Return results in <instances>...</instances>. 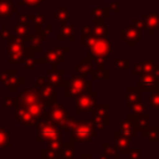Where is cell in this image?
I'll return each instance as SVG.
<instances>
[{"label": "cell", "instance_id": "cell-1", "mask_svg": "<svg viewBox=\"0 0 159 159\" xmlns=\"http://www.w3.org/2000/svg\"><path fill=\"white\" fill-rule=\"evenodd\" d=\"M94 134L96 133L93 130V127L86 123H81L76 128H73V138L80 142H91V138Z\"/></svg>", "mask_w": 159, "mask_h": 159}, {"label": "cell", "instance_id": "cell-2", "mask_svg": "<svg viewBox=\"0 0 159 159\" xmlns=\"http://www.w3.org/2000/svg\"><path fill=\"white\" fill-rule=\"evenodd\" d=\"M96 102V93L84 94L77 101V113L80 112H89L92 111Z\"/></svg>", "mask_w": 159, "mask_h": 159}, {"label": "cell", "instance_id": "cell-3", "mask_svg": "<svg viewBox=\"0 0 159 159\" xmlns=\"http://www.w3.org/2000/svg\"><path fill=\"white\" fill-rule=\"evenodd\" d=\"M138 86L143 89V91H152L158 86V81L153 75H145L143 77H140V80L138 81Z\"/></svg>", "mask_w": 159, "mask_h": 159}, {"label": "cell", "instance_id": "cell-4", "mask_svg": "<svg viewBox=\"0 0 159 159\" xmlns=\"http://www.w3.org/2000/svg\"><path fill=\"white\" fill-rule=\"evenodd\" d=\"M116 143H117V147L119 148V150L122 153H125L128 152L129 149V143H130V138L124 135V134H119L116 133Z\"/></svg>", "mask_w": 159, "mask_h": 159}, {"label": "cell", "instance_id": "cell-5", "mask_svg": "<svg viewBox=\"0 0 159 159\" xmlns=\"http://www.w3.org/2000/svg\"><path fill=\"white\" fill-rule=\"evenodd\" d=\"M86 87V82L78 77H73L72 81H71V93L70 94H75V93H80Z\"/></svg>", "mask_w": 159, "mask_h": 159}, {"label": "cell", "instance_id": "cell-6", "mask_svg": "<svg viewBox=\"0 0 159 159\" xmlns=\"http://www.w3.org/2000/svg\"><path fill=\"white\" fill-rule=\"evenodd\" d=\"M120 128H122V133H123L124 135H127V137H129V138L135 135L134 124L130 123L129 119H128V120H123V122L120 123Z\"/></svg>", "mask_w": 159, "mask_h": 159}, {"label": "cell", "instance_id": "cell-7", "mask_svg": "<svg viewBox=\"0 0 159 159\" xmlns=\"http://www.w3.org/2000/svg\"><path fill=\"white\" fill-rule=\"evenodd\" d=\"M128 91H127V99H128V102L132 104V103H134V102H140V92H139V89H137V88H134V87H128L127 88Z\"/></svg>", "mask_w": 159, "mask_h": 159}, {"label": "cell", "instance_id": "cell-8", "mask_svg": "<svg viewBox=\"0 0 159 159\" xmlns=\"http://www.w3.org/2000/svg\"><path fill=\"white\" fill-rule=\"evenodd\" d=\"M40 134H41L45 139H56V138L58 137V132H57V129L53 128V127H50V125L42 128V129L40 130Z\"/></svg>", "mask_w": 159, "mask_h": 159}, {"label": "cell", "instance_id": "cell-9", "mask_svg": "<svg viewBox=\"0 0 159 159\" xmlns=\"http://www.w3.org/2000/svg\"><path fill=\"white\" fill-rule=\"evenodd\" d=\"M148 130L144 132V135L147 138H149L150 140L158 142L159 140V128L158 127H152V128H147Z\"/></svg>", "mask_w": 159, "mask_h": 159}, {"label": "cell", "instance_id": "cell-10", "mask_svg": "<svg viewBox=\"0 0 159 159\" xmlns=\"http://www.w3.org/2000/svg\"><path fill=\"white\" fill-rule=\"evenodd\" d=\"M149 103L152 107H159V92H155L149 97Z\"/></svg>", "mask_w": 159, "mask_h": 159}, {"label": "cell", "instance_id": "cell-11", "mask_svg": "<svg viewBox=\"0 0 159 159\" xmlns=\"http://www.w3.org/2000/svg\"><path fill=\"white\" fill-rule=\"evenodd\" d=\"M140 154H142V150L140 149H133L128 154V158L129 159H140Z\"/></svg>", "mask_w": 159, "mask_h": 159}]
</instances>
